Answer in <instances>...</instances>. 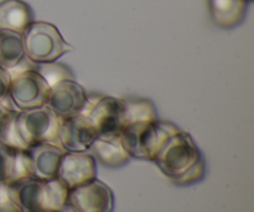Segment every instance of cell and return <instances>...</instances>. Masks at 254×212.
I'll list each match as a JSON object with an SVG mask.
<instances>
[{
    "mask_svg": "<svg viewBox=\"0 0 254 212\" xmlns=\"http://www.w3.org/2000/svg\"><path fill=\"white\" fill-rule=\"evenodd\" d=\"M178 126L168 121L127 124L121 132V141L131 159L153 161L166 141L180 132Z\"/></svg>",
    "mask_w": 254,
    "mask_h": 212,
    "instance_id": "obj_1",
    "label": "cell"
},
{
    "mask_svg": "<svg viewBox=\"0 0 254 212\" xmlns=\"http://www.w3.org/2000/svg\"><path fill=\"white\" fill-rule=\"evenodd\" d=\"M17 205L24 212H56L66 208L68 189L57 178H30L9 185Z\"/></svg>",
    "mask_w": 254,
    "mask_h": 212,
    "instance_id": "obj_2",
    "label": "cell"
},
{
    "mask_svg": "<svg viewBox=\"0 0 254 212\" xmlns=\"http://www.w3.org/2000/svg\"><path fill=\"white\" fill-rule=\"evenodd\" d=\"M25 57L34 64L57 61L72 50L60 30L46 21H34L22 34Z\"/></svg>",
    "mask_w": 254,
    "mask_h": 212,
    "instance_id": "obj_3",
    "label": "cell"
},
{
    "mask_svg": "<svg viewBox=\"0 0 254 212\" xmlns=\"http://www.w3.org/2000/svg\"><path fill=\"white\" fill-rule=\"evenodd\" d=\"M62 119L46 104L37 108L17 111L15 126L27 148L34 144L49 143L59 145V133Z\"/></svg>",
    "mask_w": 254,
    "mask_h": 212,
    "instance_id": "obj_4",
    "label": "cell"
},
{
    "mask_svg": "<svg viewBox=\"0 0 254 212\" xmlns=\"http://www.w3.org/2000/svg\"><path fill=\"white\" fill-rule=\"evenodd\" d=\"M202 158V153L192 137L181 129L166 141L153 163L164 175L173 179L180 176Z\"/></svg>",
    "mask_w": 254,
    "mask_h": 212,
    "instance_id": "obj_5",
    "label": "cell"
},
{
    "mask_svg": "<svg viewBox=\"0 0 254 212\" xmlns=\"http://www.w3.org/2000/svg\"><path fill=\"white\" fill-rule=\"evenodd\" d=\"M82 114L89 119L98 134H121L126 127V104L124 99L118 97L87 94Z\"/></svg>",
    "mask_w": 254,
    "mask_h": 212,
    "instance_id": "obj_6",
    "label": "cell"
},
{
    "mask_svg": "<svg viewBox=\"0 0 254 212\" xmlns=\"http://www.w3.org/2000/svg\"><path fill=\"white\" fill-rule=\"evenodd\" d=\"M9 101L16 111L37 108L46 104L50 86L34 69L9 72Z\"/></svg>",
    "mask_w": 254,
    "mask_h": 212,
    "instance_id": "obj_7",
    "label": "cell"
},
{
    "mask_svg": "<svg viewBox=\"0 0 254 212\" xmlns=\"http://www.w3.org/2000/svg\"><path fill=\"white\" fill-rule=\"evenodd\" d=\"M66 208L72 212H113L114 195L112 189L98 179L69 189Z\"/></svg>",
    "mask_w": 254,
    "mask_h": 212,
    "instance_id": "obj_8",
    "label": "cell"
},
{
    "mask_svg": "<svg viewBox=\"0 0 254 212\" xmlns=\"http://www.w3.org/2000/svg\"><path fill=\"white\" fill-rule=\"evenodd\" d=\"M87 92L76 79H64L50 88L46 106L61 119L81 114L87 102Z\"/></svg>",
    "mask_w": 254,
    "mask_h": 212,
    "instance_id": "obj_9",
    "label": "cell"
},
{
    "mask_svg": "<svg viewBox=\"0 0 254 212\" xmlns=\"http://www.w3.org/2000/svg\"><path fill=\"white\" fill-rule=\"evenodd\" d=\"M56 178L67 189H73L97 178V161L89 151H64Z\"/></svg>",
    "mask_w": 254,
    "mask_h": 212,
    "instance_id": "obj_10",
    "label": "cell"
},
{
    "mask_svg": "<svg viewBox=\"0 0 254 212\" xmlns=\"http://www.w3.org/2000/svg\"><path fill=\"white\" fill-rule=\"evenodd\" d=\"M97 136L93 124L81 113L62 119L59 143L64 151H88Z\"/></svg>",
    "mask_w": 254,
    "mask_h": 212,
    "instance_id": "obj_11",
    "label": "cell"
},
{
    "mask_svg": "<svg viewBox=\"0 0 254 212\" xmlns=\"http://www.w3.org/2000/svg\"><path fill=\"white\" fill-rule=\"evenodd\" d=\"M31 164L32 178L39 180H49L56 178L57 169L64 149L49 143L34 144L26 149Z\"/></svg>",
    "mask_w": 254,
    "mask_h": 212,
    "instance_id": "obj_12",
    "label": "cell"
},
{
    "mask_svg": "<svg viewBox=\"0 0 254 212\" xmlns=\"http://www.w3.org/2000/svg\"><path fill=\"white\" fill-rule=\"evenodd\" d=\"M88 151L96 161L111 169L122 168L131 159L123 146L119 134H98Z\"/></svg>",
    "mask_w": 254,
    "mask_h": 212,
    "instance_id": "obj_13",
    "label": "cell"
},
{
    "mask_svg": "<svg viewBox=\"0 0 254 212\" xmlns=\"http://www.w3.org/2000/svg\"><path fill=\"white\" fill-rule=\"evenodd\" d=\"M247 0H208V10L213 24L221 29H235L247 16Z\"/></svg>",
    "mask_w": 254,
    "mask_h": 212,
    "instance_id": "obj_14",
    "label": "cell"
},
{
    "mask_svg": "<svg viewBox=\"0 0 254 212\" xmlns=\"http://www.w3.org/2000/svg\"><path fill=\"white\" fill-rule=\"evenodd\" d=\"M34 20V11L27 2L22 0L0 1V29L24 34Z\"/></svg>",
    "mask_w": 254,
    "mask_h": 212,
    "instance_id": "obj_15",
    "label": "cell"
},
{
    "mask_svg": "<svg viewBox=\"0 0 254 212\" xmlns=\"http://www.w3.org/2000/svg\"><path fill=\"white\" fill-rule=\"evenodd\" d=\"M25 57L22 34L0 29V66L11 70Z\"/></svg>",
    "mask_w": 254,
    "mask_h": 212,
    "instance_id": "obj_16",
    "label": "cell"
},
{
    "mask_svg": "<svg viewBox=\"0 0 254 212\" xmlns=\"http://www.w3.org/2000/svg\"><path fill=\"white\" fill-rule=\"evenodd\" d=\"M126 104V126L130 123L153 122L159 119L155 106L150 99L140 97L123 98Z\"/></svg>",
    "mask_w": 254,
    "mask_h": 212,
    "instance_id": "obj_17",
    "label": "cell"
},
{
    "mask_svg": "<svg viewBox=\"0 0 254 212\" xmlns=\"http://www.w3.org/2000/svg\"><path fill=\"white\" fill-rule=\"evenodd\" d=\"M34 70L44 77L50 88L59 82L64 81V79H76L73 72L67 65L57 61L34 64Z\"/></svg>",
    "mask_w": 254,
    "mask_h": 212,
    "instance_id": "obj_18",
    "label": "cell"
},
{
    "mask_svg": "<svg viewBox=\"0 0 254 212\" xmlns=\"http://www.w3.org/2000/svg\"><path fill=\"white\" fill-rule=\"evenodd\" d=\"M206 176V163L205 159H200L197 163L193 166H191L189 170H186L185 173L181 174L180 176H176V178L170 179V181L173 184H175L176 186H190L193 184H197L200 181H202Z\"/></svg>",
    "mask_w": 254,
    "mask_h": 212,
    "instance_id": "obj_19",
    "label": "cell"
},
{
    "mask_svg": "<svg viewBox=\"0 0 254 212\" xmlns=\"http://www.w3.org/2000/svg\"><path fill=\"white\" fill-rule=\"evenodd\" d=\"M15 149L0 144V184H7L10 181L14 164Z\"/></svg>",
    "mask_w": 254,
    "mask_h": 212,
    "instance_id": "obj_20",
    "label": "cell"
},
{
    "mask_svg": "<svg viewBox=\"0 0 254 212\" xmlns=\"http://www.w3.org/2000/svg\"><path fill=\"white\" fill-rule=\"evenodd\" d=\"M0 212H24L15 201L7 184H0Z\"/></svg>",
    "mask_w": 254,
    "mask_h": 212,
    "instance_id": "obj_21",
    "label": "cell"
},
{
    "mask_svg": "<svg viewBox=\"0 0 254 212\" xmlns=\"http://www.w3.org/2000/svg\"><path fill=\"white\" fill-rule=\"evenodd\" d=\"M16 112L17 111L10 101L0 102V139H1L9 122L14 118Z\"/></svg>",
    "mask_w": 254,
    "mask_h": 212,
    "instance_id": "obj_22",
    "label": "cell"
},
{
    "mask_svg": "<svg viewBox=\"0 0 254 212\" xmlns=\"http://www.w3.org/2000/svg\"><path fill=\"white\" fill-rule=\"evenodd\" d=\"M9 71L0 66V102L9 101V86H10Z\"/></svg>",
    "mask_w": 254,
    "mask_h": 212,
    "instance_id": "obj_23",
    "label": "cell"
},
{
    "mask_svg": "<svg viewBox=\"0 0 254 212\" xmlns=\"http://www.w3.org/2000/svg\"><path fill=\"white\" fill-rule=\"evenodd\" d=\"M247 1H248V2H251V1H253V0H247Z\"/></svg>",
    "mask_w": 254,
    "mask_h": 212,
    "instance_id": "obj_24",
    "label": "cell"
},
{
    "mask_svg": "<svg viewBox=\"0 0 254 212\" xmlns=\"http://www.w3.org/2000/svg\"><path fill=\"white\" fill-rule=\"evenodd\" d=\"M56 212H62V211H56Z\"/></svg>",
    "mask_w": 254,
    "mask_h": 212,
    "instance_id": "obj_25",
    "label": "cell"
}]
</instances>
